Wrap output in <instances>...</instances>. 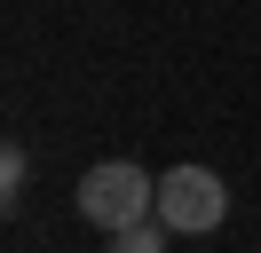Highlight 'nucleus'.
I'll list each match as a JSON object with an SVG mask.
<instances>
[{
    "label": "nucleus",
    "mask_w": 261,
    "mask_h": 253,
    "mask_svg": "<svg viewBox=\"0 0 261 253\" xmlns=\"http://www.w3.org/2000/svg\"><path fill=\"white\" fill-rule=\"evenodd\" d=\"M80 214L95 221L103 237H119V230H135V221L159 214V182H150L135 158H103V166L80 174Z\"/></svg>",
    "instance_id": "1"
},
{
    "label": "nucleus",
    "mask_w": 261,
    "mask_h": 253,
    "mask_svg": "<svg viewBox=\"0 0 261 253\" xmlns=\"http://www.w3.org/2000/svg\"><path fill=\"white\" fill-rule=\"evenodd\" d=\"M222 214H229V190H222L214 166H174V174H159V221H166L174 237L222 230Z\"/></svg>",
    "instance_id": "2"
},
{
    "label": "nucleus",
    "mask_w": 261,
    "mask_h": 253,
    "mask_svg": "<svg viewBox=\"0 0 261 253\" xmlns=\"http://www.w3.org/2000/svg\"><path fill=\"white\" fill-rule=\"evenodd\" d=\"M166 237H174V230L150 214V221H135V230H119V237H111V253H166Z\"/></svg>",
    "instance_id": "3"
},
{
    "label": "nucleus",
    "mask_w": 261,
    "mask_h": 253,
    "mask_svg": "<svg viewBox=\"0 0 261 253\" xmlns=\"http://www.w3.org/2000/svg\"><path fill=\"white\" fill-rule=\"evenodd\" d=\"M24 174H32V158H24L16 142H8V150H0V198H8V206L24 198Z\"/></svg>",
    "instance_id": "4"
}]
</instances>
